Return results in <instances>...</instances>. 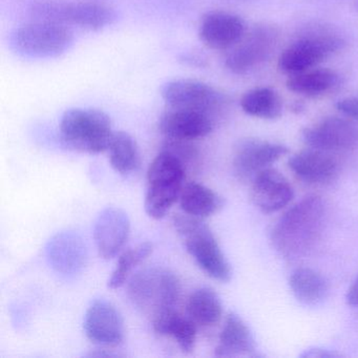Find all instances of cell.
<instances>
[{
	"label": "cell",
	"mask_w": 358,
	"mask_h": 358,
	"mask_svg": "<svg viewBox=\"0 0 358 358\" xmlns=\"http://www.w3.org/2000/svg\"><path fill=\"white\" fill-rule=\"evenodd\" d=\"M326 206L322 198L309 196L291 207L276 222L270 240L280 257L297 259L312 250L322 236Z\"/></svg>",
	"instance_id": "obj_1"
},
{
	"label": "cell",
	"mask_w": 358,
	"mask_h": 358,
	"mask_svg": "<svg viewBox=\"0 0 358 358\" xmlns=\"http://www.w3.org/2000/svg\"><path fill=\"white\" fill-rule=\"evenodd\" d=\"M173 226L186 250L205 273L219 282H227L231 280V266L215 234L202 219L177 215L173 217Z\"/></svg>",
	"instance_id": "obj_2"
},
{
	"label": "cell",
	"mask_w": 358,
	"mask_h": 358,
	"mask_svg": "<svg viewBox=\"0 0 358 358\" xmlns=\"http://www.w3.org/2000/svg\"><path fill=\"white\" fill-rule=\"evenodd\" d=\"M127 293L133 305L152 320L175 310L181 284L175 273L164 268H145L131 278Z\"/></svg>",
	"instance_id": "obj_3"
},
{
	"label": "cell",
	"mask_w": 358,
	"mask_h": 358,
	"mask_svg": "<svg viewBox=\"0 0 358 358\" xmlns=\"http://www.w3.org/2000/svg\"><path fill=\"white\" fill-rule=\"evenodd\" d=\"M185 163L181 158L166 150L152 161L148 171V192L145 207L148 217L160 220L179 200L185 179Z\"/></svg>",
	"instance_id": "obj_4"
},
{
	"label": "cell",
	"mask_w": 358,
	"mask_h": 358,
	"mask_svg": "<svg viewBox=\"0 0 358 358\" xmlns=\"http://www.w3.org/2000/svg\"><path fill=\"white\" fill-rule=\"evenodd\" d=\"M59 129L68 148L87 154L106 152L114 136L110 117L95 108H70L62 115Z\"/></svg>",
	"instance_id": "obj_5"
},
{
	"label": "cell",
	"mask_w": 358,
	"mask_h": 358,
	"mask_svg": "<svg viewBox=\"0 0 358 358\" xmlns=\"http://www.w3.org/2000/svg\"><path fill=\"white\" fill-rule=\"evenodd\" d=\"M74 41V33L69 27L37 20L15 29L10 36V45L22 57L51 59L66 53Z\"/></svg>",
	"instance_id": "obj_6"
},
{
	"label": "cell",
	"mask_w": 358,
	"mask_h": 358,
	"mask_svg": "<svg viewBox=\"0 0 358 358\" xmlns=\"http://www.w3.org/2000/svg\"><path fill=\"white\" fill-rule=\"evenodd\" d=\"M31 13L41 22H55L62 26L78 27L90 31H100L112 26L118 14L112 8L99 3H69L58 0H41L33 3Z\"/></svg>",
	"instance_id": "obj_7"
},
{
	"label": "cell",
	"mask_w": 358,
	"mask_h": 358,
	"mask_svg": "<svg viewBox=\"0 0 358 358\" xmlns=\"http://www.w3.org/2000/svg\"><path fill=\"white\" fill-rule=\"evenodd\" d=\"M345 45V39L333 33L307 35L284 50L278 58V69L289 75L314 69Z\"/></svg>",
	"instance_id": "obj_8"
},
{
	"label": "cell",
	"mask_w": 358,
	"mask_h": 358,
	"mask_svg": "<svg viewBox=\"0 0 358 358\" xmlns=\"http://www.w3.org/2000/svg\"><path fill=\"white\" fill-rule=\"evenodd\" d=\"M161 96L169 108L196 110L211 117L227 103L221 92L196 79L169 81L163 85Z\"/></svg>",
	"instance_id": "obj_9"
},
{
	"label": "cell",
	"mask_w": 358,
	"mask_h": 358,
	"mask_svg": "<svg viewBox=\"0 0 358 358\" xmlns=\"http://www.w3.org/2000/svg\"><path fill=\"white\" fill-rule=\"evenodd\" d=\"M278 33L268 24H257L232 47L225 66L236 75H246L268 59L278 45Z\"/></svg>",
	"instance_id": "obj_10"
},
{
	"label": "cell",
	"mask_w": 358,
	"mask_h": 358,
	"mask_svg": "<svg viewBox=\"0 0 358 358\" xmlns=\"http://www.w3.org/2000/svg\"><path fill=\"white\" fill-rule=\"evenodd\" d=\"M309 148L324 152H345L358 146V129L347 119L327 117L301 133Z\"/></svg>",
	"instance_id": "obj_11"
},
{
	"label": "cell",
	"mask_w": 358,
	"mask_h": 358,
	"mask_svg": "<svg viewBox=\"0 0 358 358\" xmlns=\"http://www.w3.org/2000/svg\"><path fill=\"white\" fill-rule=\"evenodd\" d=\"M47 259L56 273L74 278L85 269L87 263V247L80 234L62 231L48 243Z\"/></svg>",
	"instance_id": "obj_12"
},
{
	"label": "cell",
	"mask_w": 358,
	"mask_h": 358,
	"mask_svg": "<svg viewBox=\"0 0 358 358\" xmlns=\"http://www.w3.org/2000/svg\"><path fill=\"white\" fill-rule=\"evenodd\" d=\"M287 154L288 148L282 144L259 139L243 140L234 150V173L241 180L253 179Z\"/></svg>",
	"instance_id": "obj_13"
},
{
	"label": "cell",
	"mask_w": 358,
	"mask_h": 358,
	"mask_svg": "<svg viewBox=\"0 0 358 358\" xmlns=\"http://www.w3.org/2000/svg\"><path fill=\"white\" fill-rule=\"evenodd\" d=\"M85 335L96 345L114 347L124 338V322L120 312L106 299L94 301L83 322Z\"/></svg>",
	"instance_id": "obj_14"
},
{
	"label": "cell",
	"mask_w": 358,
	"mask_h": 358,
	"mask_svg": "<svg viewBox=\"0 0 358 358\" xmlns=\"http://www.w3.org/2000/svg\"><path fill=\"white\" fill-rule=\"evenodd\" d=\"M131 231V222L122 209L106 207L94 224V240L100 257L113 259L124 246Z\"/></svg>",
	"instance_id": "obj_15"
},
{
	"label": "cell",
	"mask_w": 358,
	"mask_h": 358,
	"mask_svg": "<svg viewBox=\"0 0 358 358\" xmlns=\"http://www.w3.org/2000/svg\"><path fill=\"white\" fill-rule=\"evenodd\" d=\"M246 34L242 18L224 11L205 14L199 27V37L209 49L228 50Z\"/></svg>",
	"instance_id": "obj_16"
},
{
	"label": "cell",
	"mask_w": 358,
	"mask_h": 358,
	"mask_svg": "<svg viewBox=\"0 0 358 358\" xmlns=\"http://www.w3.org/2000/svg\"><path fill=\"white\" fill-rule=\"evenodd\" d=\"M294 196L288 180L275 169H267L252 179L251 199L264 213H274L286 207Z\"/></svg>",
	"instance_id": "obj_17"
},
{
	"label": "cell",
	"mask_w": 358,
	"mask_h": 358,
	"mask_svg": "<svg viewBox=\"0 0 358 358\" xmlns=\"http://www.w3.org/2000/svg\"><path fill=\"white\" fill-rule=\"evenodd\" d=\"M213 129V117L196 110L169 108L159 121V129L169 139L190 141L206 137Z\"/></svg>",
	"instance_id": "obj_18"
},
{
	"label": "cell",
	"mask_w": 358,
	"mask_h": 358,
	"mask_svg": "<svg viewBox=\"0 0 358 358\" xmlns=\"http://www.w3.org/2000/svg\"><path fill=\"white\" fill-rule=\"evenodd\" d=\"M288 165L299 179L308 183H328L338 173L337 161L328 152L315 148L293 155L289 159Z\"/></svg>",
	"instance_id": "obj_19"
},
{
	"label": "cell",
	"mask_w": 358,
	"mask_h": 358,
	"mask_svg": "<svg viewBox=\"0 0 358 358\" xmlns=\"http://www.w3.org/2000/svg\"><path fill=\"white\" fill-rule=\"evenodd\" d=\"M255 351V341L246 322L236 313H229L220 334L215 355L234 357L251 355Z\"/></svg>",
	"instance_id": "obj_20"
},
{
	"label": "cell",
	"mask_w": 358,
	"mask_h": 358,
	"mask_svg": "<svg viewBox=\"0 0 358 358\" xmlns=\"http://www.w3.org/2000/svg\"><path fill=\"white\" fill-rule=\"evenodd\" d=\"M179 201L185 215L200 219L215 215L224 206V199L221 196L196 182L183 186Z\"/></svg>",
	"instance_id": "obj_21"
},
{
	"label": "cell",
	"mask_w": 358,
	"mask_h": 358,
	"mask_svg": "<svg viewBox=\"0 0 358 358\" xmlns=\"http://www.w3.org/2000/svg\"><path fill=\"white\" fill-rule=\"evenodd\" d=\"M289 285L293 295L306 306H317L329 295L326 278L311 268H297L291 273Z\"/></svg>",
	"instance_id": "obj_22"
},
{
	"label": "cell",
	"mask_w": 358,
	"mask_h": 358,
	"mask_svg": "<svg viewBox=\"0 0 358 358\" xmlns=\"http://www.w3.org/2000/svg\"><path fill=\"white\" fill-rule=\"evenodd\" d=\"M158 334L175 339L184 353H192L196 339V324L190 317L180 315L176 310L166 312L152 320Z\"/></svg>",
	"instance_id": "obj_23"
},
{
	"label": "cell",
	"mask_w": 358,
	"mask_h": 358,
	"mask_svg": "<svg viewBox=\"0 0 358 358\" xmlns=\"http://www.w3.org/2000/svg\"><path fill=\"white\" fill-rule=\"evenodd\" d=\"M186 307L188 317L192 318L198 326H215L223 315L221 299L209 287H202L194 290L188 297Z\"/></svg>",
	"instance_id": "obj_24"
},
{
	"label": "cell",
	"mask_w": 358,
	"mask_h": 358,
	"mask_svg": "<svg viewBox=\"0 0 358 358\" xmlns=\"http://www.w3.org/2000/svg\"><path fill=\"white\" fill-rule=\"evenodd\" d=\"M338 81V74L334 71L314 68L290 75L286 85L289 91L293 93L314 97L331 91Z\"/></svg>",
	"instance_id": "obj_25"
},
{
	"label": "cell",
	"mask_w": 358,
	"mask_h": 358,
	"mask_svg": "<svg viewBox=\"0 0 358 358\" xmlns=\"http://www.w3.org/2000/svg\"><path fill=\"white\" fill-rule=\"evenodd\" d=\"M241 108L249 116L266 120H275L282 114V98L270 87H257L245 93Z\"/></svg>",
	"instance_id": "obj_26"
},
{
	"label": "cell",
	"mask_w": 358,
	"mask_h": 358,
	"mask_svg": "<svg viewBox=\"0 0 358 358\" xmlns=\"http://www.w3.org/2000/svg\"><path fill=\"white\" fill-rule=\"evenodd\" d=\"M113 169L121 175H129L138 171L141 164L137 142L125 131H116L108 148Z\"/></svg>",
	"instance_id": "obj_27"
},
{
	"label": "cell",
	"mask_w": 358,
	"mask_h": 358,
	"mask_svg": "<svg viewBox=\"0 0 358 358\" xmlns=\"http://www.w3.org/2000/svg\"><path fill=\"white\" fill-rule=\"evenodd\" d=\"M152 252V245L148 242L142 243L136 248L125 251L119 259L116 269L108 280V287L110 289L120 288L124 284L133 268L148 259Z\"/></svg>",
	"instance_id": "obj_28"
},
{
	"label": "cell",
	"mask_w": 358,
	"mask_h": 358,
	"mask_svg": "<svg viewBox=\"0 0 358 358\" xmlns=\"http://www.w3.org/2000/svg\"><path fill=\"white\" fill-rule=\"evenodd\" d=\"M336 108L349 118L358 120V97H348L339 100Z\"/></svg>",
	"instance_id": "obj_29"
},
{
	"label": "cell",
	"mask_w": 358,
	"mask_h": 358,
	"mask_svg": "<svg viewBox=\"0 0 358 358\" xmlns=\"http://www.w3.org/2000/svg\"><path fill=\"white\" fill-rule=\"evenodd\" d=\"M341 354L336 353L330 350L320 349V348H313L308 349L301 354V357L303 358H335L341 357Z\"/></svg>",
	"instance_id": "obj_30"
},
{
	"label": "cell",
	"mask_w": 358,
	"mask_h": 358,
	"mask_svg": "<svg viewBox=\"0 0 358 358\" xmlns=\"http://www.w3.org/2000/svg\"><path fill=\"white\" fill-rule=\"evenodd\" d=\"M345 301H347L348 305L352 306V307H358V276L352 282L350 288L348 289Z\"/></svg>",
	"instance_id": "obj_31"
},
{
	"label": "cell",
	"mask_w": 358,
	"mask_h": 358,
	"mask_svg": "<svg viewBox=\"0 0 358 358\" xmlns=\"http://www.w3.org/2000/svg\"><path fill=\"white\" fill-rule=\"evenodd\" d=\"M356 9L358 10V0H357V3H356Z\"/></svg>",
	"instance_id": "obj_32"
}]
</instances>
